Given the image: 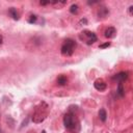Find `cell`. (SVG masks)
<instances>
[{
  "mask_svg": "<svg viewBox=\"0 0 133 133\" xmlns=\"http://www.w3.org/2000/svg\"><path fill=\"white\" fill-rule=\"evenodd\" d=\"M76 49V43L72 38H66L61 46V54L64 56H71Z\"/></svg>",
  "mask_w": 133,
  "mask_h": 133,
  "instance_id": "obj_1",
  "label": "cell"
},
{
  "mask_svg": "<svg viewBox=\"0 0 133 133\" xmlns=\"http://www.w3.org/2000/svg\"><path fill=\"white\" fill-rule=\"evenodd\" d=\"M79 38L81 39V41H83L85 44H87V45H92L95 42H97V35L94 33V32H91V31H89V30H84V31H82L80 34H79Z\"/></svg>",
  "mask_w": 133,
  "mask_h": 133,
  "instance_id": "obj_2",
  "label": "cell"
},
{
  "mask_svg": "<svg viewBox=\"0 0 133 133\" xmlns=\"http://www.w3.org/2000/svg\"><path fill=\"white\" fill-rule=\"evenodd\" d=\"M76 124V122H75V117H74V115L72 114V113H66L64 116H63V125H64V127L66 128V129H70V130H72V129H74L75 128V125Z\"/></svg>",
  "mask_w": 133,
  "mask_h": 133,
  "instance_id": "obj_3",
  "label": "cell"
},
{
  "mask_svg": "<svg viewBox=\"0 0 133 133\" xmlns=\"http://www.w3.org/2000/svg\"><path fill=\"white\" fill-rule=\"evenodd\" d=\"M94 86H95V88H96L97 90L102 91V90H105V89H106L107 84H106V82H105L103 79H97V80L95 81V83H94Z\"/></svg>",
  "mask_w": 133,
  "mask_h": 133,
  "instance_id": "obj_4",
  "label": "cell"
},
{
  "mask_svg": "<svg viewBox=\"0 0 133 133\" xmlns=\"http://www.w3.org/2000/svg\"><path fill=\"white\" fill-rule=\"evenodd\" d=\"M115 34H116V29L114 27H108L104 32V35L107 38H112L115 36Z\"/></svg>",
  "mask_w": 133,
  "mask_h": 133,
  "instance_id": "obj_5",
  "label": "cell"
},
{
  "mask_svg": "<svg viewBox=\"0 0 133 133\" xmlns=\"http://www.w3.org/2000/svg\"><path fill=\"white\" fill-rule=\"evenodd\" d=\"M127 78H128V72H119V73H117V74L113 77V79L116 80V81H118V82H123V81H125Z\"/></svg>",
  "mask_w": 133,
  "mask_h": 133,
  "instance_id": "obj_6",
  "label": "cell"
},
{
  "mask_svg": "<svg viewBox=\"0 0 133 133\" xmlns=\"http://www.w3.org/2000/svg\"><path fill=\"white\" fill-rule=\"evenodd\" d=\"M109 14V9L106 6H101L98 9V17L99 18H106Z\"/></svg>",
  "mask_w": 133,
  "mask_h": 133,
  "instance_id": "obj_7",
  "label": "cell"
},
{
  "mask_svg": "<svg viewBox=\"0 0 133 133\" xmlns=\"http://www.w3.org/2000/svg\"><path fill=\"white\" fill-rule=\"evenodd\" d=\"M8 14H9V16L14 19V20H19V12L17 11V9L15 8V7H10L9 9H8Z\"/></svg>",
  "mask_w": 133,
  "mask_h": 133,
  "instance_id": "obj_8",
  "label": "cell"
},
{
  "mask_svg": "<svg viewBox=\"0 0 133 133\" xmlns=\"http://www.w3.org/2000/svg\"><path fill=\"white\" fill-rule=\"evenodd\" d=\"M56 82H57V84H58V85L63 86V85H65V84L68 83V78H66L65 76H63V75H60V76H58V77H57Z\"/></svg>",
  "mask_w": 133,
  "mask_h": 133,
  "instance_id": "obj_9",
  "label": "cell"
},
{
  "mask_svg": "<svg viewBox=\"0 0 133 133\" xmlns=\"http://www.w3.org/2000/svg\"><path fill=\"white\" fill-rule=\"evenodd\" d=\"M99 117H100V119L102 122H106V119H107V112H106V110L104 108L99 110Z\"/></svg>",
  "mask_w": 133,
  "mask_h": 133,
  "instance_id": "obj_10",
  "label": "cell"
},
{
  "mask_svg": "<svg viewBox=\"0 0 133 133\" xmlns=\"http://www.w3.org/2000/svg\"><path fill=\"white\" fill-rule=\"evenodd\" d=\"M116 92L118 94V96L122 98L125 96V89H124V85H123V82H118V85H117V90Z\"/></svg>",
  "mask_w": 133,
  "mask_h": 133,
  "instance_id": "obj_11",
  "label": "cell"
},
{
  "mask_svg": "<svg viewBox=\"0 0 133 133\" xmlns=\"http://www.w3.org/2000/svg\"><path fill=\"white\" fill-rule=\"evenodd\" d=\"M36 21H37V16H36V15H30V16H29V18H28V23L34 24V23H36Z\"/></svg>",
  "mask_w": 133,
  "mask_h": 133,
  "instance_id": "obj_12",
  "label": "cell"
},
{
  "mask_svg": "<svg viewBox=\"0 0 133 133\" xmlns=\"http://www.w3.org/2000/svg\"><path fill=\"white\" fill-rule=\"evenodd\" d=\"M70 12L73 14V15L77 14V12H78V5H77V4H73V5H71V7H70Z\"/></svg>",
  "mask_w": 133,
  "mask_h": 133,
  "instance_id": "obj_13",
  "label": "cell"
},
{
  "mask_svg": "<svg viewBox=\"0 0 133 133\" xmlns=\"http://www.w3.org/2000/svg\"><path fill=\"white\" fill-rule=\"evenodd\" d=\"M87 24V20L84 18V19H81L80 21H79V25H86Z\"/></svg>",
  "mask_w": 133,
  "mask_h": 133,
  "instance_id": "obj_14",
  "label": "cell"
},
{
  "mask_svg": "<svg viewBox=\"0 0 133 133\" xmlns=\"http://www.w3.org/2000/svg\"><path fill=\"white\" fill-rule=\"evenodd\" d=\"M110 46V42H107V43H105V44H102V45H100V48L101 49H104V48H106V47H109Z\"/></svg>",
  "mask_w": 133,
  "mask_h": 133,
  "instance_id": "obj_15",
  "label": "cell"
},
{
  "mask_svg": "<svg viewBox=\"0 0 133 133\" xmlns=\"http://www.w3.org/2000/svg\"><path fill=\"white\" fill-rule=\"evenodd\" d=\"M39 4L41 5H47V4H51V2H49V1H39Z\"/></svg>",
  "mask_w": 133,
  "mask_h": 133,
  "instance_id": "obj_16",
  "label": "cell"
},
{
  "mask_svg": "<svg viewBox=\"0 0 133 133\" xmlns=\"http://www.w3.org/2000/svg\"><path fill=\"white\" fill-rule=\"evenodd\" d=\"M132 8H133V6H132V5H130V6H129V12H130V14L132 12Z\"/></svg>",
  "mask_w": 133,
  "mask_h": 133,
  "instance_id": "obj_17",
  "label": "cell"
},
{
  "mask_svg": "<svg viewBox=\"0 0 133 133\" xmlns=\"http://www.w3.org/2000/svg\"><path fill=\"white\" fill-rule=\"evenodd\" d=\"M2 42H3V37H2V35H0V45L2 44Z\"/></svg>",
  "mask_w": 133,
  "mask_h": 133,
  "instance_id": "obj_18",
  "label": "cell"
},
{
  "mask_svg": "<svg viewBox=\"0 0 133 133\" xmlns=\"http://www.w3.org/2000/svg\"><path fill=\"white\" fill-rule=\"evenodd\" d=\"M42 133H46V131H45V130H43V131H42Z\"/></svg>",
  "mask_w": 133,
  "mask_h": 133,
  "instance_id": "obj_19",
  "label": "cell"
},
{
  "mask_svg": "<svg viewBox=\"0 0 133 133\" xmlns=\"http://www.w3.org/2000/svg\"><path fill=\"white\" fill-rule=\"evenodd\" d=\"M0 133H1V129H0Z\"/></svg>",
  "mask_w": 133,
  "mask_h": 133,
  "instance_id": "obj_20",
  "label": "cell"
}]
</instances>
